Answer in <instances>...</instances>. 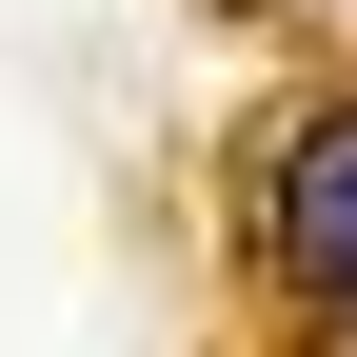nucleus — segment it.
Instances as JSON below:
<instances>
[{"instance_id": "nucleus-1", "label": "nucleus", "mask_w": 357, "mask_h": 357, "mask_svg": "<svg viewBox=\"0 0 357 357\" xmlns=\"http://www.w3.org/2000/svg\"><path fill=\"white\" fill-rule=\"evenodd\" d=\"M258 238H278V278H298V298H357V100L278 139V199H258Z\"/></svg>"}]
</instances>
